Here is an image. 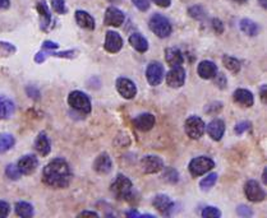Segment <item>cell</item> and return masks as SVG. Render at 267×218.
<instances>
[{
	"instance_id": "obj_1",
	"label": "cell",
	"mask_w": 267,
	"mask_h": 218,
	"mask_svg": "<svg viewBox=\"0 0 267 218\" xmlns=\"http://www.w3.org/2000/svg\"><path fill=\"white\" fill-rule=\"evenodd\" d=\"M72 180V171L68 162L63 158L50 161L43 171V181L54 189H64Z\"/></svg>"
},
{
	"instance_id": "obj_2",
	"label": "cell",
	"mask_w": 267,
	"mask_h": 218,
	"mask_svg": "<svg viewBox=\"0 0 267 218\" xmlns=\"http://www.w3.org/2000/svg\"><path fill=\"white\" fill-rule=\"evenodd\" d=\"M148 27L160 39H166L173 32V27H171L170 21L165 16L160 13H155L151 17L150 22H148Z\"/></svg>"
},
{
	"instance_id": "obj_3",
	"label": "cell",
	"mask_w": 267,
	"mask_h": 218,
	"mask_svg": "<svg viewBox=\"0 0 267 218\" xmlns=\"http://www.w3.org/2000/svg\"><path fill=\"white\" fill-rule=\"evenodd\" d=\"M111 193L114 194V196L119 200H125L132 196L133 192V184L128 179L127 176L118 175L115 180L113 181L110 186Z\"/></svg>"
},
{
	"instance_id": "obj_4",
	"label": "cell",
	"mask_w": 267,
	"mask_h": 218,
	"mask_svg": "<svg viewBox=\"0 0 267 218\" xmlns=\"http://www.w3.org/2000/svg\"><path fill=\"white\" fill-rule=\"evenodd\" d=\"M69 106L77 110L81 114H90L91 112V100L86 93L81 91H73L68 96Z\"/></svg>"
},
{
	"instance_id": "obj_5",
	"label": "cell",
	"mask_w": 267,
	"mask_h": 218,
	"mask_svg": "<svg viewBox=\"0 0 267 218\" xmlns=\"http://www.w3.org/2000/svg\"><path fill=\"white\" fill-rule=\"evenodd\" d=\"M215 167V162L214 160H211L210 157L199 156L193 158L191 162H189V174L193 176V177H198V176H202L205 174H207L209 171H211L212 169Z\"/></svg>"
},
{
	"instance_id": "obj_6",
	"label": "cell",
	"mask_w": 267,
	"mask_h": 218,
	"mask_svg": "<svg viewBox=\"0 0 267 218\" xmlns=\"http://www.w3.org/2000/svg\"><path fill=\"white\" fill-rule=\"evenodd\" d=\"M184 131L191 139H199L206 131L205 121L199 116H189L184 124Z\"/></svg>"
},
{
	"instance_id": "obj_7",
	"label": "cell",
	"mask_w": 267,
	"mask_h": 218,
	"mask_svg": "<svg viewBox=\"0 0 267 218\" xmlns=\"http://www.w3.org/2000/svg\"><path fill=\"white\" fill-rule=\"evenodd\" d=\"M244 194L248 200L252 203H260L266 198V193L256 180H248L245 182Z\"/></svg>"
},
{
	"instance_id": "obj_8",
	"label": "cell",
	"mask_w": 267,
	"mask_h": 218,
	"mask_svg": "<svg viewBox=\"0 0 267 218\" xmlns=\"http://www.w3.org/2000/svg\"><path fill=\"white\" fill-rule=\"evenodd\" d=\"M164 75H165V69L161 63L152 62L148 64L146 69V78L151 86L153 87L159 86L164 81Z\"/></svg>"
},
{
	"instance_id": "obj_9",
	"label": "cell",
	"mask_w": 267,
	"mask_h": 218,
	"mask_svg": "<svg viewBox=\"0 0 267 218\" xmlns=\"http://www.w3.org/2000/svg\"><path fill=\"white\" fill-rule=\"evenodd\" d=\"M166 83L171 88H180L186 83V70L182 65L171 66L170 72L166 74Z\"/></svg>"
},
{
	"instance_id": "obj_10",
	"label": "cell",
	"mask_w": 267,
	"mask_h": 218,
	"mask_svg": "<svg viewBox=\"0 0 267 218\" xmlns=\"http://www.w3.org/2000/svg\"><path fill=\"white\" fill-rule=\"evenodd\" d=\"M117 91L119 92V95L125 100H132L137 95V87L133 82L128 78H118L117 79Z\"/></svg>"
},
{
	"instance_id": "obj_11",
	"label": "cell",
	"mask_w": 267,
	"mask_h": 218,
	"mask_svg": "<svg viewBox=\"0 0 267 218\" xmlns=\"http://www.w3.org/2000/svg\"><path fill=\"white\" fill-rule=\"evenodd\" d=\"M123 45H124L123 37H121L119 33L115 32V31H108V32H106V37H105L104 44V47L106 51L110 52V54H117V52L121 51Z\"/></svg>"
},
{
	"instance_id": "obj_12",
	"label": "cell",
	"mask_w": 267,
	"mask_h": 218,
	"mask_svg": "<svg viewBox=\"0 0 267 218\" xmlns=\"http://www.w3.org/2000/svg\"><path fill=\"white\" fill-rule=\"evenodd\" d=\"M141 167L145 174H157L164 170V161L157 156H145L141 160Z\"/></svg>"
},
{
	"instance_id": "obj_13",
	"label": "cell",
	"mask_w": 267,
	"mask_h": 218,
	"mask_svg": "<svg viewBox=\"0 0 267 218\" xmlns=\"http://www.w3.org/2000/svg\"><path fill=\"white\" fill-rule=\"evenodd\" d=\"M17 167L20 170V173L22 175H31L37 170L39 167V160H37L36 156L33 154H27V156H23L18 163H17Z\"/></svg>"
},
{
	"instance_id": "obj_14",
	"label": "cell",
	"mask_w": 267,
	"mask_h": 218,
	"mask_svg": "<svg viewBox=\"0 0 267 218\" xmlns=\"http://www.w3.org/2000/svg\"><path fill=\"white\" fill-rule=\"evenodd\" d=\"M124 22V13L117 7H109L105 12V26L121 27Z\"/></svg>"
},
{
	"instance_id": "obj_15",
	"label": "cell",
	"mask_w": 267,
	"mask_h": 218,
	"mask_svg": "<svg viewBox=\"0 0 267 218\" xmlns=\"http://www.w3.org/2000/svg\"><path fill=\"white\" fill-rule=\"evenodd\" d=\"M132 123H133V127L136 129H138L140 131H148L155 127L156 119H155V116L152 114L146 112V114H141L134 117Z\"/></svg>"
},
{
	"instance_id": "obj_16",
	"label": "cell",
	"mask_w": 267,
	"mask_h": 218,
	"mask_svg": "<svg viewBox=\"0 0 267 218\" xmlns=\"http://www.w3.org/2000/svg\"><path fill=\"white\" fill-rule=\"evenodd\" d=\"M206 131L210 135L212 140H221V138L224 137L225 134V121L221 119H215L212 120L211 123L206 127Z\"/></svg>"
},
{
	"instance_id": "obj_17",
	"label": "cell",
	"mask_w": 267,
	"mask_h": 218,
	"mask_svg": "<svg viewBox=\"0 0 267 218\" xmlns=\"http://www.w3.org/2000/svg\"><path fill=\"white\" fill-rule=\"evenodd\" d=\"M113 169V162L108 153H101L100 156L95 160L94 162V170L100 175H106Z\"/></svg>"
},
{
	"instance_id": "obj_18",
	"label": "cell",
	"mask_w": 267,
	"mask_h": 218,
	"mask_svg": "<svg viewBox=\"0 0 267 218\" xmlns=\"http://www.w3.org/2000/svg\"><path fill=\"white\" fill-rule=\"evenodd\" d=\"M197 73L202 79H214L218 74V66L210 60H203L198 64Z\"/></svg>"
},
{
	"instance_id": "obj_19",
	"label": "cell",
	"mask_w": 267,
	"mask_h": 218,
	"mask_svg": "<svg viewBox=\"0 0 267 218\" xmlns=\"http://www.w3.org/2000/svg\"><path fill=\"white\" fill-rule=\"evenodd\" d=\"M36 8L40 16V26H41V29L46 31L51 23V14H50L49 7L45 3V0H37Z\"/></svg>"
},
{
	"instance_id": "obj_20",
	"label": "cell",
	"mask_w": 267,
	"mask_h": 218,
	"mask_svg": "<svg viewBox=\"0 0 267 218\" xmlns=\"http://www.w3.org/2000/svg\"><path fill=\"white\" fill-rule=\"evenodd\" d=\"M152 204L163 215H169L170 211L174 208V203L171 202V199L168 196H164V194H159V196H155Z\"/></svg>"
},
{
	"instance_id": "obj_21",
	"label": "cell",
	"mask_w": 267,
	"mask_h": 218,
	"mask_svg": "<svg viewBox=\"0 0 267 218\" xmlns=\"http://www.w3.org/2000/svg\"><path fill=\"white\" fill-rule=\"evenodd\" d=\"M233 98L237 104L244 106V108H251L254 104V97L253 93L248 89H244V88H238L237 91L234 92L233 95Z\"/></svg>"
},
{
	"instance_id": "obj_22",
	"label": "cell",
	"mask_w": 267,
	"mask_h": 218,
	"mask_svg": "<svg viewBox=\"0 0 267 218\" xmlns=\"http://www.w3.org/2000/svg\"><path fill=\"white\" fill-rule=\"evenodd\" d=\"M75 22H77L79 27L88 29V31H94L95 27H96L94 17L88 12H86V10H77L75 12Z\"/></svg>"
},
{
	"instance_id": "obj_23",
	"label": "cell",
	"mask_w": 267,
	"mask_h": 218,
	"mask_svg": "<svg viewBox=\"0 0 267 218\" xmlns=\"http://www.w3.org/2000/svg\"><path fill=\"white\" fill-rule=\"evenodd\" d=\"M165 60L170 66H178L184 63V56L179 49L169 47V49L165 50Z\"/></svg>"
},
{
	"instance_id": "obj_24",
	"label": "cell",
	"mask_w": 267,
	"mask_h": 218,
	"mask_svg": "<svg viewBox=\"0 0 267 218\" xmlns=\"http://www.w3.org/2000/svg\"><path fill=\"white\" fill-rule=\"evenodd\" d=\"M35 150L41 154V156H48L51 151V146H50V140L45 133H40L37 135L36 140H35Z\"/></svg>"
},
{
	"instance_id": "obj_25",
	"label": "cell",
	"mask_w": 267,
	"mask_h": 218,
	"mask_svg": "<svg viewBox=\"0 0 267 218\" xmlns=\"http://www.w3.org/2000/svg\"><path fill=\"white\" fill-rule=\"evenodd\" d=\"M129 44L134 50L138 52H146L148 50V41L146 37H144L141 33L134 32L129 36Z\"/></svg>"
},
{
	"instance_id": "obj_26",
	"label": "cell",
	"mask_w": 267,
	"mask_h": 218,
	"mask_svg": "<svg viewBox=\"0 0 267 218\" xmlns=\"http://www.w3.org/2000/svg\"><path fill=\"white\" fill-rule=\"evenodd\" d=\"M239 27H241L242 32L248 35V36H257L258 32H260V27L256 22H253L252 20H248V18H244L242 20L241 23H239Z\"/></svg>"
},
{
	"instance_id": "obj_27",
	"label": "cell",
	"mask_w": 267,
	"mask_h": 218,
	"mask_svg": "<svg viewBox=\"0 0 267 218\" xmlns=\"http://www.w3.org/2000/svg\"><path fill=\"white\" fill-rule=\"evenodd\" d=\"M14 112V104L7 97H0V119H9Z\"/></svg>"
},
{
	"instance_id": "obj_28",
	"label": "cell",
	"mask_w": 267,
	"mask_h": 218,
	"mask_svg": "<svg viewBox=\"0 0 267 218\" xmlns=\"http://www.w3.org/2000/svg\"><path fill=\"white\" fill-rule=\"evenodd\" d=\"M14 208H16L17 216H20V217L28 218L33 216V207L27 202H18Z\"/></svg>"
},
{
	"instance_id": "obj_29",
	"label": "cell",
	"mask_w": 267,
	"mask_h": 218,
	"mask_svg": "<svg viewBox=\"0 0 267 218\" xmlns=\"http://www.w3.org/2000/svg\"><path fill=\"white\" fill-rule=\"evenodd\" d=\"M222 63H224L225 68L229 69L231 73H239L241 72V62L238 59L233 58L230 55H224L222 56Z\"/></svg>"
},
{
	"instance_id": "obj_30",
	"label": "cell",
	"mask_w": 267,
	"mask_h": 218,
	"mask_svg": "<svg viewBox=\"0 0 267 218\" xmlns=\"http://www.w3.org/2000/svg\"><path fill=\"white\" fill-rule=\"evenodd\" d=\"M14 143H16V140H14L13 135H10V134H0V153H5L10 150V148H13Z\"/></svg>"
},
{
	"instance_id": "obj_31",
	"label": "cell",
	"mask_w": 267,
	"mask_h": 218,
	"mask_svg": "<svg viewBox=\"0 0 267 218\" xmlns=\"http://www.w3.org/2000/svg\"><path fill=\"white\" fill-rule=\"evenodd\" d=\"M188 14L197 21H202L206 18V10L202 5H193L188 9Z\"/></svg>"
},
{
	"instance_id": "obj_32",
	"label": "cell",
	"mask_w": 267,
	"mask_h": 218,
	"mask_svg": "<svg viewBox=\"0 0 267 218\" xmlns=\"http://www.w3.org/2000/svg\"><path fill=\"white\" fill-rule=\"evenodd\" d=\"M216 181H218V175H216V174H210V175L206 176L205 179L201 180L199 186H201V189L209 190L211 189L212 186L215 185Z\"/></svg>"
},
{
	"instance_id": "obj_33",
	"label": "cell",
	"mask_w": 267,
	"mask_h": 218,
	"mask_svg": "<svg viewBox=\"0 0 267 218\" xmlns=\"http://www.w3.org/2000/svg\"><path fill=\"white\" fill-rule=\"evenodd\" d=\"M202 217L205 218H220L221 217V212L218 211L216 207H206L205 209L202 211Z\"/></svg>"
},
{
	"instance_id": "obj_34",
	"label": "cell",
	"mask_w": 267,
	"mask_h": 218,
	"mask_svg": "<svg viewBox=\"0 0 267 218\" xmlns=\"http://www.w3.org/2000/svg\"><path fill=\"white\" fill-rule=\"evenodd\" d=\"M5 175L10 180H18L22 174L20 173V170H18V167L16 165H9V166H7V170H5Z\"/></svg>"
},
{
	"instance_id": "obj_35",
	"label": "cell",
	"mask_w": 267,
	"mask_h": 218,
	"mask_svg": "<svg viewBox=\"0 0 267 218\" xmlns=\"http://www.w3.org/2000/svg\"><path fill=\"white\" fill-rule=\"evenodd\" d=\"M51 1L52 9L55 10L58 14H65L67 13V7H65L64 0H50Z\"/></svg>"
},
{
	"instance_id": "obj_36",
	"label": "cell",
	"mask_w": 267,
	"mask_h": 218,
	"mask_svg": "<svg viewBox=\"0 0 267 218\" xmlns=\"http://www.w3.org/2000/svg\"><path fill=\"white\" fill-rule=\"evenodd\" d=\"M165 180L166 181L171 182V184H176L178 180H179V175H178V171L174 169H168L165 173Z\"/></svg>"
},
{
	"instance_id": "obj_37",
	"label": "cell",
	"mask_w": 267,
	"mask_h": 218,
	"mask_svg": "<svg viewBox=\"0 0 267 218\" xmlns=\"http://www.w3.org/2000/svg\"><path fill=\"white\" fill-rule=\"evenodd\" d=\"M249 128H251V123H248V121H242V123H239L235 125L234 131H235V134L242 135V134L245 133V131H247Z\"/></svg>"
},
{
	"instance_id": "obj_38",
	"label": "cell",
	"mask_w": 267,
	"mask_h": 218,
	"mask_svg": "<svg viewBox=\"0 0 267 218\" xmlns=\"http://www.w3.org/2000/svg\"><path fill=\"white\" fill-rule=\"evenodd\" d=\"M132 1L141 12H146V10L150 9V0H132Z\"/></svg>"
},
{
	"instance_id": "obj_39",
	"label": "cell",
	"mask_w": 267,
	"mask_h": 218,
	"mask_svg": "<svg viewBox=\"0 0 267 218\" xmlns=\"http://www.w3.org/2000/svg\"><path fill=\"white\" fill-rule=\"evenodd\" d=\"M211 23H212V29H214L218 35H221V33L224 32V23L218 20V18H214V20L211 21Z\"/></svg>"
},
{
	"instance_id": "obj_40",
	"label": "cell",
	"mask_w": 267,
	"mask_h": 218,
	"mask_svg": "<svg viewBox=\"0 0 267 218\" xmlns=\"http://www.w3.org/2000/svg\"><path fill=\"white\" fill-rule=\"evenodd\" d=\"M10 212V207L7 202H4V200H0V218L7 217L9 215Z\"/></svg>"
},
{
	"instance_id": "obj_41",
	"label": "cell",
	"mask_w": 267,
	"mask_h": 218,
	"mask_svg": "<svg viewBox=\"0 0 267 218\" xmlns=\"http://www.w3.org/2000/svg\"><path fill=\"white\" fill-rule=\"evenodd\" d=\"M237 212H238V215L241 216V217H251L252 216L251 208L247 207V205H239Z\"/></svg>"
},
{
	"instance_id": "obj_42",
	"label": "cell",
	"mask_w": 267,
	"mask_h": 218,
	"mask_svg": "<svg viewBox=\"0 0 267 218\" xmlns=\"http://www.w3.org/2000/svg\"><path fill=\"white\" fill-rule=\"evenodd\" d=\"M215 83L220 88H225V87H226V78H225V77L222 74H218V75L216 74Z\"/></svg>"
},
{
	"instance_id": "obj_43",
	"label": "cell",
	"mask_w": 267,
	"mask_h": 218,
	"mask_svg": "<svg viewBox=\"0 0 267 218\" xmlns=\"http://www.w3.org/2000/svg\"><path fill=\"white\" fill-rule=\"evenodd\" d=\"M59 45L56 43H51V41H45V43L43 44V49L44 50H48V51H51V50H55L58 49Z\"/></svg>"
},
{
	"instance_id": "obj_44",
	"label": "cell",
	"mask_w": 267,
	"mask_h": 218,
	"mask_svg": "<svg viewBox=\"0 0 267 218\" xmlns=\"http://www.w3.org/2000/svg\"><path fill=\"white\" fill-rule=\"evenodd\" d=\"M151 1H153V4H156L160 8H169L171 4V0H151Z\"/></svg>"
},
{
	"instance_id": "obj_45",
	"label": "cell",
	"mask_w": 267,
	"mask_h": 218,
	"mask_svg": "<svg viewBox=\"0 0 267 218\" xmlns=\"http://www.w3.org/2000/svg\"><path fill=\"white\" fill-rule=\"evenodd\" d=\"M27 93H28V96L29 97H35V98H37L40 96V92L37 91L36 88H33V87H28L27 88Z\"/></svg>"
},
{
	"instance_id": "obj_46",
	"label": "cell",
	"mask_w": 267,
	"mask_h": 218,
	"mask_svg": "<svg viewBox=\"0 0 267 218\" xmlns=\"http://www.w3.org/2000/svg\"><path fill=\"white\" fill-rule=\"evenodd\" d=\"M260 95H261V100H262V102H266V95H267L266 85L261 87V93H260Z\"/></svg>"
},
{
	"instance_id": "obj_47",
	"label": "cell",
	"mask_w": 267,
	"mask_h": 218,
	"mask_svg": "<svg viewBox=\"0 0 267 218\" xmlns=\"http://www.w3.org/2000/svg\"><path fill=\"white\" fill-rule=\"evenodd\" d=\"M10 5V0H0V9H8Z\"/></svg>"
},
{
	"instance_id": "obj_48",
	"label": "cell",
	"mask_w": 267,
	"mask_h": 218,
	"mask_svg": "<svg viewBox=\"0 0 267 218\" xmlns=\"http://www.w3.org/2000/svg\"><path fill=\"white\" fill-rule=\"evenodd\" d=\"M79 217H82V216H94V217H98V215L96 213V212H90V211H85V212H81L79 213Z\"/></svg>"
},
{
	"instance_id": "obj_49",
	"label": "cell",
	"mask_w": 267,
	"mask_h": 218,
	"mask_svg": "<svg viewBox=\"0 0 267 218\" xmlns=\"http://www.w3.org/2000/svg\"><path fill=\"white\" fill-rule=\"evenodd\" d=\"M125 216H127V217H142V215H141V213H138V212H136V211L127 212V213H125Z\"/></svg>"
},
{
	"instance_id": "obj_50",
	"label": "cell",
	"mask_w": 267,
	"mask_h": 218,
	"mask_svg": "<svg viewBox=\"0 0 267 218\" xmlns=\"http://www.w3.org/2000/svg\"><path fill=\"white\" fill-rule=\"evenodd\" d=\"M262 181H264L265 184H267V167L264 170V174H262Z\"/></svg>"
},
{
	"instance_id": "obj_51",
	"label": "cell",
	"mask_w": 267,
	"mask_h": 218,
	"mask_svg": "<svg viewBox=\"0 0 267 218\" xmlns=\"http://www.w3.org/2000/svg\"><path fill=\"white\" fill-rule=\"evenodd\" d=\"M261 4V7L262 8H266L267 7V0H258Z\"/></svg>"
},
{
	"instance_id": "obj_52",
	"label": "cell",
	"mask_w": 267,
	"mask_h": 218,
	"mask_svg": "<svg viewBox=\"0 0 267 218\" xmlns=\"http://www.w3.org/2000/svg\"><path fill=\"white\" fill-rule=\"evenodd\" d=\"M233 1H235V3H239V4H245L248 0H233Z\"/></svg>"
}]
</instances>
